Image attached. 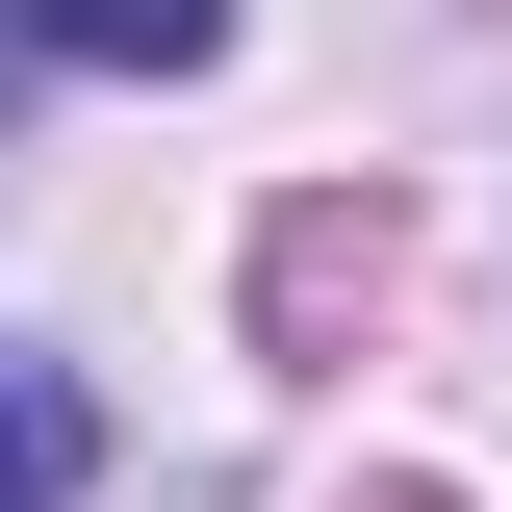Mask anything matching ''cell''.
<instances>
[{
    "label": "cell",
    "mask_w": 512,
    "mask_h": 512,
    "mask_svg": "<svg viewBox=\"0 0 512 512\" xmlns=\"http://www.w3.org/2000/svg\"><path fill=\"white\" fill-rule=\"evenodd\" d=\"M77 461H103V410L52 359H0V512H77Z\"/></svg>",
    "instance_id": "cell-2"
},
{
    "label": "cell",
    "mask_w": 512,
    "mask_h": 512,
    "mask_svg": "<svg viewBox=\"0 0 512 512\" xmlns=\"http://www.w3.org/2000/svg\"><path fill=\"white\" fill-rule=\"evenodd\" d=\"M384 512H410V487H384Z\"/></svg>",
    "instance_id": "cell-3"
},
{
    "label": "cell",
    "mask_w": 512,
    "mask_h": 512,
    "mask_svg": "<svg viewBox=\"0 0 512 512\" xmlns=\"http://www.w3.org/2000/svg\"><path fill=\"white\" fill-rule=\"evenodd\" d=\"M0 26H26L52 77H205L231 52V0H0Z\"/></svg>",
    "instance_id": "cell-1"
}]
</instances>
